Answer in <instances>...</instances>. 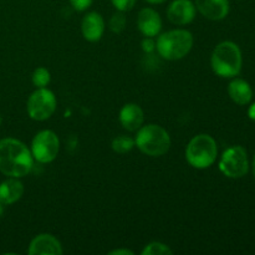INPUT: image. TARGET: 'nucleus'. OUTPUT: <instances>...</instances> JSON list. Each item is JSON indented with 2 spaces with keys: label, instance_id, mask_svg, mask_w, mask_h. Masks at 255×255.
Listing matches in <instances>:
<instances>
[{
  "label": "nucleus",
  "instance_id": "nucleus-1",
  "mask_svg": "<svg viewBox=\"0 0 255 255\" xmlns=\"http://www.w3.org/2000/svg\"><path fill=\"white\" fill-rule=\"evenodd\" d=\"M32 154L22 142L15 138L0 141V172L7 177L21 178L32 168Z\"/></svg>",
  "mask_w": 255,
  "mask_h": 255
},
{
  "label": "nucleus",
  "instance_id": "nucleus-2",
  "mask_svg": "<svg viewBox=\"0 0 255 255\" xmlns=\"http://www.w3.org/2000/svg\"><path fill=\"white\" fill-rule=\"evenodd\" d=\"M214 74L221 77H234L239 75L243 65L242 51L233 41H223L214 49L211 57Z\"/></svg>",
  "mask_w": 255,
  "mask_h": 255
},
{
  "label": "nucleus",
  "instance_id": "nucleus-3",
  "mask_svg": "<svg viewBox=\"0 0 255 255\" xmlns=\"http://www.w3.org/2000/svg\"><path fill=\"white\" fill-rule=\"evenodd\" d=\"M134 146L147 156L159 157L169 151L171 137L163 127L151 124L138 129L134 138Z\"/></svg>",
  "mask_w": 255,
  "mask_h": 255
},
{
  "label": "nucleus",
  "instance_id": "nucleus-4",
  "mask_svg": "<svg viewBox=\"0 0 255 255\" xmlns=\"http://www.w3.org/2000/svg\"><path fill=\"white\" fill-rule=\"evenodd\" d=\"M192 46H193V35L183 29L164 32L159 35L156 42V49L159 56L172 61L187 56Z\"/></svg>",
  "mask_w": 255,
  "mask_h": 255
},
{
  "label": "nucleus",
  "instance_id": "nucleus-5",
  "mask_svg": "<svg viewBox=\"0 0 255 255\" xmlns=\"http://www.w3.org/2000/svg\"><path fill=\"white\" fill-rule=\"evenodd\" d=\"M218 156L216 139L206 133L197 134L189 141L186 148V158L192 167L204 169L211 167Z\"/></svg>",
  "mask_w": 255,
  "mask_h": 255
},
{
  "label": "nucleus",
  "instance_id": "nucleus-6",
  "mask_svg": "<svg viewBox=\"0 0 255 255\" xmlns=\"http://www.w3.org/2000/svg\"><path fill=\"white\" fill-rule=\"evenodd\" d=\"M219 169L228 178H242L249 171V159L246 148L233 146L226 149L219 161Z\"/></svg>",
  "mask_w": 255,
  "mask_h": 255
},
{
  "label": "nucleus",
  "instance_id": "nucleus-7",
  "mask_svg": "<svg viewBox=\"0 0 255 255\" xmlns=\"http://www.w3.org/2000/svg\"><path fill=\"white\" fill-rule=\"evenodd\" d=\"M27 114L35 121L50 119L56 110V97L46 87H40L27 100Z\"/></svg>",
  "mask_w": 255,
  "mask_h": 255
},
{
  "label": "nucleus",
  "instance_id": "nucleus-8",
  "mask_svg": "<svg viewBox=\"0 0 255 255\" xmlns=\"http://www.w3.org/2000/svg\"><path fill=\"white\" fill-rule=\"evenodd\" d=\"M60 141L57 134L50 129L40 131L31 142V154L40 163H50L59 154Z\"/></svg>",
  "mask_w": 255,
  "mask_h": 255
},
{
  "label": "nucleus",
  "instance_id": "nucleus-9",
  "mask_svg": "<svg viewBox=\"0 0 255 255\" xmlns=\"http://www.w3.org/2000/svg\"><path fill=\"white\" fill-rule=\"evenodd\" d=\"M196 5L191 0H174L167 9L169 21L176 25H187L196 16Z\"/></svg>",
  "mask_w": 255,
  "mask_h": 255
},
{
  "label": "nucleus",
  "instance_id": "nucleus-10",
  "mask_svg": "<svg viewBox=\"0 0 255 255\" xmlns=\"http://www.w3.org/2000/svg\"><path fill=\"white\" fill-rule=\"evenodd\" d=\"M27 253L30 255H61L62 247L51 234H40L31 241Z\"/></svg>",
  "mask_w": 255,
  "mask_h": 255
},
{
  "label": "nucleus",
  "instance_id": "nucleus-11",
  "mask_svg": "<svg viewBox=\"0 0 255 255\" xmlns=\"http://www.w3.org/2000/svg\"><path fill=\"white\" fill-rule=\"evenodd\" d=\"M196 9L209 20H223L229 14V0H194Z\"/></svg>",
  "mask_w": 255,
  "mask_h": 255
},
{
  "label": "nucleus",
  "instance_id": "nucleus-12",
  "mask_svg": "<svg viewBox=\"0 0 255 255\" xmlns=\"http://www.w3.org/2000/svg\"><path fill=\"white\" fill-rule=\"evenodd\" d=\"M137 26L144 36L153 37L159 34L162 29V20L158 12L152 7H144L138 12Z\"/></svg>",
  "mask_w": 255,
  "mask_h": 255
},
{
  "label": "nucleus",
  "instance_id": "nucleus-13",
  "mask_svg": "<svg viewBox=\"0 0 255 255\" xmlns=\"http://www.w3.org/2000/svg\"><path fill=\"white\" fill-rule=\"evenodd\" d=\"M82 35L87 41H99L105 31V20L101 14L96 11L85 15L81 22Z\"/></svg>",
  "mask_w": 255,
  "mask_h": 255
},
{
  "label": "nucleus",
  "instance_id": "nucleus-14",
  "mask_svg": "<svg viewBox=\"0 0 255 255\" xmlns=\"http://www.w3.org/2000/svg\"><path fill=\"white\" fill-rule=\"evenodd\" d=\"M144 121L141 107L136 104H127L120 111V122L127 131H138Z\"/></svg>",
  "mask_w": 255,
  "mask_h": 255
},
{
  "label": "nucleus",
  "instance_id": "nucleus-15",
  "mask_svg": "<svg viewBox=\"0 0 255 255\" xmlns=\"http://www.w3.org/2000/svg\"><path fill=\"white\" fill-rule=\"evenodd\" d=\"M22 193H24V186L15 177H10L0 184V202L2 204L15 203L21 198Z\"/></svg>",
  "mask_w": 255,
  "mask_h": 255
},
{
  "label": "nucleus",
  "instance_id": "nucleus-16",
  "mask_svg": "<svg viewBox=\"0 0 255 255\" xmlns=\"http://www.w3.org/2000/svg\"><path fill=\"white\" fill-rule=\"evenodd\" d=\"M229 97L239 106L248 105L253 99V90L251 85L242 79H236L228 86Z\"/></svg>",
  "mask_w": 255,
  "mask_h": 255
},
{
  "label": "nucleus",
  "instance_id": "nucleus-17",
  "mask_svg": "<svg viewBox=\"0 0 255 255\" xmlns=\"http://www.w3.org/2000/svg\"><path fill=\"white\" fill-rule=\"evenodd\" d=\"M134 147V139L128 136H119L112 141V149L116 153H127Z\"/></svg>",
  "mask_w": 255,
  "mask_h": 255
},
{
  "label": "nucleus",
  "instance_id": "nucleus-18",
  "mask_svg": "<svg viewBox=\"0 0 255 255\" xmlns=\"http://www.w3.org/2000/svg\"><path fill=\"white\" fill-rule=\"evenodd\" d=\"M173 251L169 248L167 244L161 243V242H152L147 244L142 251V255H171Z\"/></svg>",
  "mask_w": 255,
  "mask_h": 255
},
{
  "label": "nucleus",
  "instance_id": "nucleus-19",
  "mask_svg": "<svg viewBox=\"0 0 255 255\" xmlns=\"http://www.w3.org/2000/svg\"><path fill=\"white\" fill-rule=\"evenodd\" d=\"M50 79H51V76H50L49 70L45 69V67H37L34 71V74H32V84L37 89H40V87H46L49 85Z\"/></svg>",
  "mask_w": 255,
  "mask_h": 255
},
{
  "label": "nucleus",
  "instance_id": "nucleus-20",
  "mask_svg": "<svg viewBox=\"0 0 255 255\" xmlns=\"http://www.w3.org/2000/svg\"><path fill=\"white\" fill-rule=\"evenodd\" d=\"M125 26H126V16H125L124 12L119 11L112 15V17L110 19V29L112 31L120 34L125 29Z\"/></svg>",
  "mask_w": 255,
  "mask_h": 255
},
{
  "label": "nucleus",
  "instance_id": "nucleus-21",
  "mask_svg": "<svg viewBox=\"0 0 255 255\" xmlns=\"http://www.w3.org/2000/svg\"><path fill=\"white\" fill-rule=\"evenodd\" d=\"M111 2L119 11L125 12L133 9L136 0H111Z\"/></svg>",
  "mask_w": 255,
  "mask_h": 255
},
{
  "label": "nucleus",
  "instance_id": "nucleus-22",
  "mask_svg": "<svg viewBox=\"0 0 255 255\" xmlns=\"http://www.w3.org/2000/svg\"><path fill=\"white\" fill-rule=\"evenodd\" d=\"M94 0H70V4L72 5L75 10L77 11H84V10L89 9L91 6Z\"/></svg>",
  "mask_w": 255,
  "mask_h": 255
},
{
  "label": "nucleus",
  "instance_id": "nucleus-23",
  "mask_svg": "<svg viewBox=\"0 0 255 255\" xmlns=\"http://www.w3.org/2000/svg\"><path fill=\"white\" fill-rule=\"evenodd\" d=\"M142 49H143L144 52L149 54V52H152L154 49H156V42L152 40V37L146 36V39L142 41Z\"/></svg>",
  "mask_w": 255,
  "mask_h": 255
},
{
  "label": "nucleus",
  "instance_id": "nucleus-24",
  "mask_svg": "<svg viewBox=\"0 0 255 255\" xmlns=\"http://www.w3.org/2000/svg\"><path fill=\"white\" fill-rule=\"evenodd\" d=\"M110 255H133V252L128 249H115L109 253Z\"/></svg>",
  "mask_w": 255,
  "mask_h": 255
},
{
  "label": "nucleus",
  "instance_id": "nucleus-25",
  "mask_svg": "<svg viewBox=\"0 0 255 255\" xmlns=\"http://www.w3.org/2000/svg\"><path fill=\"white\" fill-rule=\"evenodd\" d=\"M248 116H249V119L253 120V121H255V102H254L253 105H252L251 107H249Z\"/></svg>",
  "mask_w": 255,
  "mask_h": 255
},
{
  "label": "nucleus",
  "instance_id": "nucleus-26",
  "mask_svg": "<svg viewBox=\"0 0 255 255\" xmlns=\"http://www.w3.org/2000/svg\"><path fill=\"white\" fill-rule=\"evenodd\" d=\"M146 1L149 2V4L157 5V4H163V2L167 1V0H146Z\"/></svg>",
  "mask_w": 255,
  "mask_h": 255
},
{
  "label": "nucleus",
  "instance_id": "nucleus-27",
  "mask_svg": "<svg viewBox=\"0 0 255 255\" xmlns=\"http://www.w3.org/2000/svg\"><path fill=\"white\" fill-rule=\"evenodd\" d=\"M2 213H4V204H2L1 202H0V217L2 216Z\"/></svg>",
  "mask_w": 255,
  "mask_h": 255
},
{
  "label": "nucleus",
  "instance_id": "nucleus-28",
  "mask_svg": "<svg viewBox=\"0 0 255 255\" xmlns=\"http://www.w3.org/2000/svg\"><path fill=\"white\" fill-rule=\"evenodd\" d=\"M253 174H254V178H255V154H254V158H253Z\"/></svg>",
  "mask_w": 255,
  "mask_h": 255
},
{
  "label": "nucleus",
  "instance_id": "nucleus-29",
  "mask_svg": "<svg viewBox=\"0 0 255 255\" xmlns=\"http://www.w3.org/2000/svg\"><path fill=\"white\" fill-rule=\"evenodd\" d=\"M0 122H1V119H0Z\"/></svg>",
  "mask_w": 255,
  "mask_h": 255
}]
</instances>
